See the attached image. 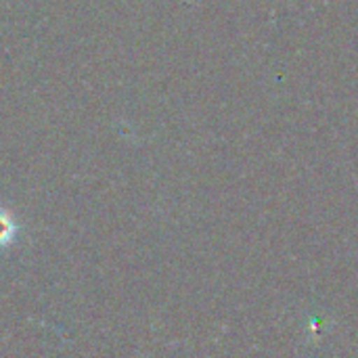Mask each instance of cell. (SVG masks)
I'll return each mask as SVG.
<instances>
[{"mask_svg": "<svg viewBox=\"0 0 358 358\" xmlns=\"http://www.w3.org/2000/svg\"><path fill=\"white\" fill-rule=\"evenodd\" d=\"M17 235H19V224H17L15 216L8 210L0 208V252L10 248L15 243Z\"/></svg>", "mask_w": 358, "mask_h": 358, "instance_id": "6da1fadb", "label": "cell"}]
</instances>
